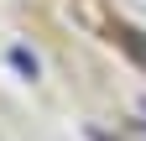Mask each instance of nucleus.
Segmentation results:
<instances>
[{"label": "nucleus", "mask_w": 146, "mask_h": 141, "mask_svg": "<svg viewBox=\"0 0 146 141\" xmlns=\"http://www.w3.org/2000/svg\"><path fill=\"white\" fill-rule=\"evenodd\" d=\"M120 42H125V52H131L136 63H146V37H141V31H125Z\"/></svg>", "instance_id": "1"}]
</instances>
